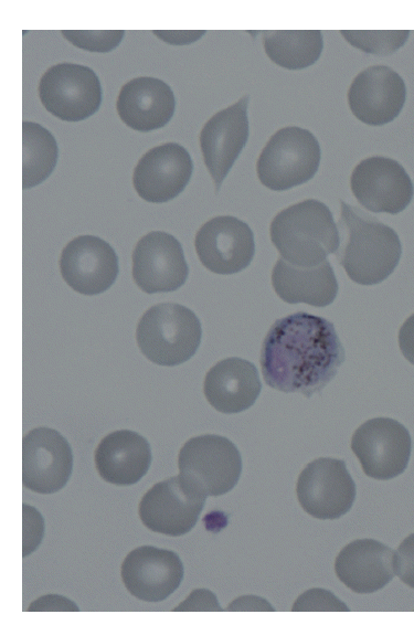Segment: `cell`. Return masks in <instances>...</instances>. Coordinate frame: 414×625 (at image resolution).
<instances>
[{
	"label": "cell",
	"mask_w": 414,
	"mask_h": 625,
	"mask_svg": "<svg viewBox=\"0 0 414 625\" xmlns=\"http://www.w3.org/2000/svg\"><path fill=\"white\" fill-rule=\"evenodd\" d=\"M344 358L333 324L298 311L270 326L262 343L259 362L268 386L310 398L336 377Z\"/></svg>",
	"instance_id": "cell-1"
},
{
	"label": "cell",
	"mask_w": 414,
	"mask_h": 625,
	"mask_svg": "<svg viewBox=\"0 0 414 625\" xmlns=\"http://www.w3.org/2000/svg\"><path fill=\"white\" fill-rule=\"evenodd\" d=\"M336 257L357 284L375 285L397 266L402 245L397 233L374 216L340 201Z\"/></svg>",
	"instance_id": "cell-2"
},
{
	"label": "cell",
	"mask_w": 414,
	"mask_h": 625,
	"mask_svg": "<svg viewBox=\"0 0 414 625\" xmlns=\"http://www.w3.org/2000/svg\"><path fill=\"white\" fill-rule=\"evenodd\" d=\"M269 233L280 257L300 267L319 265L337 252L340 243L331 211L316 199H307L278 212Z\"/></svg>",
	"instance_id": "cell-3"
},
{
	"label": "cell",
	"mask_w": 414,
	"mask_h": 625,
	"mask_svg": "<svg viewBox=\"0 0 414 625\" xmlns=\"http://www.w3.org/2000/svg\"><path fill=\"white\" fill-rule=\"evenodd\" d=\"M202 328L195 314L179 304L161 303L139 319L136 340L141 353L158 366L173 367L197 352Z\"/></svg>",
	"instance_id": "cell-4"
},
{
	"label": "cell",
	"mask_w": 414,
	"mask_h": 625,
	"mask_svg": "<svg viewBox=\"0 0 414 625\" xmlns=\"http://www.w3.org/2000/svg\"><path fill=\"white\" fill-rule=\"evenodd\" d=\"M320 157L319 141L311 131L287 126L278 129L261 151L257 177L270 190H288L314 178Z\"/></svg>",
	"instance_id": "cell-5"
},
{
	"label": "cell",
	"mask_w": 414,
	"mask_h": 625,
	"mask_svg": "<svg viewBox=\"0 0 414 625\" xmlns=\"http://www.w3.org/2000/svg\"><path fill=\"white\" fill-rule=\"evenodd\" d=\"M179 474L206 497L231 491L242 473V457L229 438L205 434L188 439L178 456Z\"/></svg>",
	"instance_id": "cell-6"
},
{
	"label": "cell",
	"mask_w": 414,
	"mask_h": 625,
	"mask_svg": "<svg viewBox=\"0 0 414 625\" xmlns=\"http://www.w3.org/2000/svg\"><path fill=\"white\" fill-rule=\"evenodd\" d=\"M206 496L180 474L155 484L141 498L138 513L149 530L169 537L191 531Z\"/></svg>",
	"instance_id": "cell-7"
},
{
	"label": "cell",
	"mask_w": 414,
	"mask_h": 625,
	"mask_svg": "<svg viewBox=\"0 0 414 625\" xmlns=\"http://www.w3.org/2000/svg\"><path fill=\"white\" fill-rule=\"evenodd\" d=\"M351 449L363 473L378 480H390L406 469L412 438L407 428L390 417H374L352 435Z\"/></svg>",
	"instance_id": "cell-8"
},
{
	"label": "cell",
	"mask_w": 414,
	"mask_h": 625,
	"mask_svg": "<svg viewBox=\"0 0 414 625\" xmlns=\"http://www.w3.org/2000/svg\"><path fill=\"white\" fill-rule=\"evenodd\" d=\"M45 109L65 121H78L95 114L102 102V86L95 72L85 65L59 63L49 67L39 83Z\"/></svg>",
	"instance_id": "cell-9"
},
{
	"label": "cell",
	"mask_w": 414,
	"mask_h": 625,
	"mask_svg": "<svg viewBox=\"0 0 414 625\" xmlns=\"http://www.w3.org/2000/svg\"><path fill=\"white\" fill-rule=\"evenodd\" d=\"M296 492L299 505L308 515L333 520L351 509L357 490L344 460L320 457L301 470Z\"/></svg>",
	"instance_id": "cell-10"
},
{
	"label": "cell",
	"mask_w": 414,
	"mask_h": 625,
	"mask_svg": "<svg viewBox=\"0 0 414 625\" xmlns=\"http://www.w3.org/2000/svg\"><path fill=\"white\" fill-rule=\"evenodd\" d=\"M350 186L358 202L374 213L397 214L406 209L414 194L404 167L381 156L361 160L352 170Z\"/></svg>",
	"instance_id": "cell-11"
},
{
	"label": "cell",
	"mask_w": 414,
	"mask_h": 625,
	"mask_svg": "<svg viewBox=\"0 0 414 625\" xmlns=\"http://www.w3.org/2000/svg\"><path fill=\"white\" fill-rule=\"evenodd\" d=\"M73 454L66 438L56 430L36 427L22 441V483L38 494L61 490L70 479Z\"/></svg>",
	"instance_id": "cell-12"
},
{
	"label": "cell",
	"mask_w": 414,
	"mask_h": 625,
	"mask_svg": "<svg viewBox=\"0 0 414 625\" xmlns=\"http://www.w3.org/2000/svg\"><path fill=\"white\" fill-rule=\"evenodd\" d=\"M194 247L209 271L235 274L246 268L254 257V234L248 224L235 216H215L199 229Z\"/></svg>",
	"instance_id": "cell-13"
},
{
	"label": "cell",
	"mask_w": 414,
	"mask_h": 625,
	"mask_svg": "<svg viewBox=\"0 0 414 625\" xmlns=\"http://www.w3.org/2000/svg\"><path fill=\"white\" fill-rule=\"evenodd\" d=\"M131 259L134 280L147 294L173 292L185 283L189 274L180 242L162 231L144 235Z\"/></svg>",
	"instance_id": "cell-14"
},
{
	"label": "cell",
	"mask_w": 414,
	"mask_h": 625,
	"mask_svg": "<svg viewBox=\"0 0 414 625\" xmlns=\"http://www.w3.org/2000/svg\"><path fill=\"white\" fill-rule=\"evenodd\" d=\"M248 95L215 113L202 127L200 147L217 193L248 138Z\"/></svg>",
	"instance_id": "cell-15"
},
{
	"label": "cell",
	"mask_w": 414,
	"mask_h": 625,
	"mask_svg": "<svg viewBox=\"0 0 414 625\" xmlns=\"http://www.w3.org/2000/svg\"><path fill=\"white\" fill-rule=\"evenodd\" d=\"M60 271L75 292L98 295L114 284L118 275V258L106 241L95 235H79L63 248Z\"/></svg>",
	"instance_id": "cell-16"
},
{
	"label": "cell",
	"mask_w": 414,
	"mask_h": 625,
	"mask_svg": "<svg viewBox=\"0 0 414 625\" xmlns=\"http://www.w3.org/2000/svg\"><path fill=\"white\" fill-rule=\"evenodd\" d=\"M193 171L188 150L176 142L149 149L138 160L132 184L138 195L151 203H163L178 197L187 187Z\"/></svg>",
	"instance_id": "cell-17"
},
{
	"label": "cell",
	"mask_w": 414,
	"mask_h": 625,
	"mask_svg": "<svg viewBox=\"0 0 414 625\" xmlns=\"http://www.w3.org/2000/svg\"><path fill=\"white\" fill-rule=\"evenodd\" d=\"M120 574L132 596L145 602H160L179 587L184 569L176 552L141 545L126 555Z\"/></svg>",
	"instance_id": "cell-18"
},
{
	"label": "cell",
	"mask_w": 414,
	"mask_h": 625,
	"mask_svg": "<svg viewBox=\"0 0 414 625\" xmlns=\"http://www.w3.org/2000/svg\"><path fill=\"white\" fill-rule=\"evenodd\" d=\"M347 97L355 118L370 126H382L394 120L401 113L406 98V86L393 68L372 65L353 78Z\"/></svg>",
	"instance_id": "cell-19"
},
{
	"label": "cell",
	"mask_w": 414,
	"mask_h": 625,
	"mask_svg": "<svg viewBox=\"0 0 414 625\" xmlns=\"http://www.w3.org/2000/svg\"><path fill=\"white\" fill-rule=\"evenodd\" d=\"M394 554L390 547L378 540L358 539L341 549L335 561V572L352 592L373 593L394 578Z\"/></svg>",
	"instance_id": "cell-20"
},
{
	"label": "cell",
	"mask_w": 414,
	"mask_h": 625,
	"mask_svg": "<svg viewBox=\"0 0 414 625\" xmlns=\"http://www.w3.org/2000/svg\"><path fill=\"white\" fill-rule=\"evenodd\" d=\"M116 109L131 129L150 131L167 125L176 109V97L162 80L140 76L128 81L119 91Z\"/></svg>",
	"instance_id": "cell-21"
},
{
	"label": "cell",
	"mask_w": 414,
	"mask_h": 625,
	"mask_svg": "<svg viewBox=\"0 0 414 625\" xmlns=\"http://www.w3.org/2000/svg\"><path fill=\"white\" fill-rule=\"evenodd\" d=\"M94 460L105 481L129 486L138 483L149 470L151 449L142 435L119 430L102 438L95 449Z\"/></svg>",
	"instance_id": "cell-22"
},
{
	"label": "cell",
	"mask_w": 414,
	"mask_h": 625,
	"mask_svg": "<svg viewBox=\"0 0 414 625\" xmlns=\"http://www.w3.org/2000/svg\"><path fill=\"white\" fill-rule=\"evenodd\" d=\"M261 390L256 367L241 358L219 361L208 371L203 384L206 401L225 414L240 413L251 407Z\"/></svg>",
	"instance_id": "cell-23"
},
{
	"label": "cell",
	"mask_w": 414,
	"mask_h": 625,
	"mask_svg": "<svg viewBox=\"0 0 414 625\" xmlns=\"http://www.w3.org/2000/svg\"><path fill=\"white\" fill-rule=\"evenodd\" d=\"M272 285L284 301L316 307L330 305L338 293L337 278L327 259L312 267H300L279 257L273 267Z\"/></svg>",
	"instance_id": "cell-24"
},
{
	"label": "cell",
	"mask_w": 414,
	"mask_h": 625,
	"mask_svg": "<svg viewBox=\"0 0 414 625\" xmlns=\"http://www.w3.org/2000/svg\"><path fill=\"white\" fill-rule=\"evenodd\" d=\"M262 34L267 56L287 70L308 67L322 52L323 39L319 30L264 31Z\"/></svg>",
	"instance_id": "cell-25"
},
{
	"label": "cell",
	"mask_w": 414,
	"mask_h": 625,
	"mask_svg": "<svg viewBox=\"0 0 414 625\" xmlns=\"http://www.w3.org/2000/svg\"><path fill=\"white\" fill-rule=\"evenodd\" d=\"M22 188L30 189L42 183L53 172L59 156L54 136L33 121L22 123Z\"/></svg>",
	"instance_id": "cell-26"
},
{
	"label": "cell",
	"mask_w": 414,
	"mask_h": 625,
	"mask_svg": "<svg viewBox=\"0 0 414 625\" xmlns=\"http://www.w3.org/2000/svg\"><path fill=\"white\" fill-rule=\"evenodd\" d=\"M340 34L352 46L370 54L389 55L404 45L410 31L341 30Z\"/></svg>",
	"instance_id": "cell-27"
},
{
	"label": "cell",
	"mask_w": 414,
	"mask_h": 625,
	"mask_svg": "<svg viewBox=\"0 0 414 625\" xmlns=\"http://www.w3.org/2000/svg\"><path fill=\"white\" fill-rule=\"evenodd\" d=\"M63 36L76 47L89 52H109L121 42L124 30H62Z\"/></svg>",
	"instance_id": "cell-28"
},
{
	"label": "cell",
	"mask_w": 414,
	"mask_h": 625,
	"mask_svg": "<svg viewBox=\"0 0 414 625\" xmlns=\"http://www.w3.org/2000/svg\"><path fill=\"white\" fill-rule=\"evenodd\" d=\"M294 612H346L349 607L332 592L325 589H310L298 596Z\"/></svg>",
	"instance_id": "cell-29"
},
{
	"label": "cell",
	"mask_w": 414,
	"mask_h": 625,
	"mask_svg": "<svg viewBox=\"0 0 414 625\" xmlns=\"http://www.w3.org/2000/svg\"><path fill=\"white\" fill-rule=\"evenodd\" d=\"M44 533V521L41 513L32 506L23 504V557L36 550Z\"/></svg>",
	"instance_id": "cell-30"
},
{
	"label": "cell",
	"mask_w": 414,
	"mask_h": 625,
	"mask_svg": "<svg viewBox=\"0 0 414 625\" xmlns=\"http://www.w3.org/2000/svg\"><path fill=\"white\" fill-rule=\"evenodd\" d=\"M395 574L407 586L414 589V533L407 536L394 554Z\"/></svg>",
	"instance_id": "cell-31"
},
{
	"label": "cell",
	"mask_w": 414,
	"mask_h": 625,
	"mask_svg": "<svg viewBox=\"0 0 414 625\" xmlns=\"http://www.w3.org/2000/svg\"><path fill=\"white\" fill-rule=\"evenodd\" d=\"M177 612H220V606L215 594L206 589L193 590L189 596L173 608Z\"/></svg>",
	"instance_id": "cell-32"
},
{
	"label": "cell",
	"mask_w": 414,
	"mask_h": 625,
	"mask_svg": "<svg viewBox=\"0 0 414 625\" xmlns=\"http://www.w3.org/2000/svg\"><path fill=\"white\" fill-rule=\"evenodd\" d=\"M79 608L76 604L61 595L56 594H47L45 596H41L34 602L31 603L30 607L28 608L29 612H54V611H74L77 612Z\"/></svg>",
	"instance_id": "cell-33"
},
{
	"label": "cell",
	"mask_w": 414,
	"mask_h": 625,
	"mask_svg": "<svg viewBox=\"0 0 414 625\" xmlns=\"http://www.w3.org/2000/svg\"><path fill=\"white\" fill-rule=\"evenodd\" d=\"M152 33L171 45H187L205 34L204 30H153Z\"/></svg>",
	"instance_id": "cell-34"
},
{
	"label": "cell",
	"mask_w": 414,
	"mask_h": 625,
	"mask_svg": "<svg viewBox=\"0 0 414 625\" xmlns=\"http://www.w3.org/2000/svg\"><path fill=\"white\" fill-rule=\"evenodd\" d=\"M399 346L404 358L414 366V312L399 330Z\"/></svg>",
	"instance_id": "cell-35"
},
{
	"label": "cell",
	"mask_w": 414,
	"mask_h": 625,
	"mask_svg": "<svg viewBox=\"0 0 414 625\" xmlns=\"http://www.w3.org/2000/svg\"><path fill=\"white\" fill-rule=\"evenodd\" d=\"M226 611H274V607L259 596L244 595L232 601Z\"/></svg>",
	"instance_id": "cell-36"
}]
</instances>
